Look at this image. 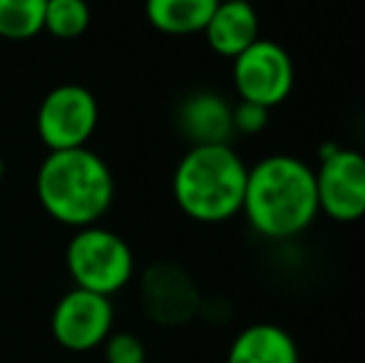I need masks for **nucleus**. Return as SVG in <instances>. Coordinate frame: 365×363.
Masks as SVG:
<instances>
[{
	"instance_id": "nucleus-5",
	"label": "nucleus",
	"mask_w": 365,
	"mask_h": 363,
	"mask_svg": "<svg viewBox=\"0 0 365 363\" xmlns=\"http://www.w3.org/2000/svg\"><path fill=\"white\" fill-rule=\"evenodd\" d=\"M231 83L239 100L274 110L291 97L296 85V65L281 43L259 38L231 60Z\"/></svg>"
},
{
	"instance_id": "nucleus-2",
	"label": "nucleus",
	"mask_w": 365,
	"mask_h": 363,
	"mask_svg": "<svg viewBox=\"0 0 365 363\" xmlns=\"http://www.w3.org/2000/svg\"><path fill=\"white\" fill-rule=\"evenodd\" d=\"M40 207L63 227H92L112 207L115 177L107 162L90 147L48 152L35 175Z\"/></svg>"
},
{
	"instance_id": "nucleus-17",
	"label": "nucleus",
	"mask_w": 365,
	"mask_h": 363,
	"mask_svg": "<svg viewBox=\"0 0 365 363\" xmlns=\"http://www.w3.org/2000/svg\"><path fill=\"white\" fill-rule=\"evenodd\" d=\"M269 107L239 100L234 105V132L241 135H259L269 127Z\"/></svg>"
},
{
	"instance_id": "nucleus-1",
	"label": "nucleus",
	"mask_w": 365,
	"mask_h": 363,
	"mask_svg": "<svg viewBox=\"0 0 365 363\" xmlns=\"http://www.w3.org/2000/svg\"><path fill=\"white\" fill-rule=\"evenodd\" d=\"M241 214L259 237L286 242L303 234L318 212L316 172L293 155H269L249 167Z\"/></svg>"
},
{
	"instance_id": "nucleus-3",
	"label": "nucleus",
	"mask_w": 365,
	"mask_h": 363,
	"mask_svg": "<svg viewBox=\"0 0 365 363\" xmlns=\"http://www.w3.org/2000/svg\"><path fill=\"white\" fill-rule=\"evenodd\" d=\"M249 165L231 145L189 147L172 175V194L184 217L224 224L241 214Z\"/></svg>"
},
{
	"instance_id": "nucleus-18",
	"label": "nucleus",
	"mask_w": 365,
	"mask_h": 363,
	"mask_svg": "<svg viewBox=\"0 0 365 363\" xmlns=\"http://www.w3.org/2000/svg\"><path fill=\"white\" fill-rule=\"evenodd\" d=\"M3 177H5V162H3V157H0V182H3Z\"/></svg>"
},
{
	"instance_id": "nucleus-12",
	"label": "nucleus",
	"mask_w": 365,
	"mask_h": 363,
	"mask_svg": "<svg viewBox=\"0 0 365 363\" xmlns=\"http://www.w3.org/2000/svg\"><path fill=\"white\" fill-rule=\"evenodd\" d=\"M226 363H301V354L286 329L276 324H251L231 341Z\"/></svg>"
},
{
	"instance_id": "nucleus-6",
	"label": "nucleus",
	"mask_w": 365,
	"mask_h": 363,
	"mask_svg": "<svg viewBox=\"0 0 365 363\" xmlns=\"http://www.w3.org/2000/svg\"><path fill=\"white\" fill-rule=\"evenodd\" d=\"M100 122L97 97L75 83L58 85L43 97L35 115V130L48 152L87 147Z\"/></svg>"
},
{
	"instance_id": "nucleus-14",
	"label": "nucleus",
	"mask_w": 365,
	"mask_h": 363,
	"mask_svg": "<svg viewBox=\"0 0 365 363\" xmlns=\"http://www.w3.org/2000/svg\"><path fill=\"white\" fill-rule=\"evenodd\" d=\"M45 3L48 0H0V38L33 40L45 28Z\"/></svg>"
},
{
	"instance_id": "nucleus-7",
	"label": "nucleus",
	"mask_w": 365,
	"mask_h": 363,
	"mask_svg": "<svg viewBox=\"0 0 365 363\" xmlns=\"http://www.w3.org/2000/svg\"><path fill=\"white\" fill-rule=\"evenodd\" d=\"M316 172L318 212L341 224L365 217V155L348 147L328 145Z\"/></svg>"
},
{
	"instance_id": "nucleus-16",
	"label": "nucleus",
	"mask_w": 365,
	"mask_h": 363,
	"mask_svg": "<svg viewBox=\"0 0 365 363\" xmlns=\"http://www.w3.org/2000/svg\"><path fill=\"white\" fill-rule=\"evenodd\" d=\"M105 363H147L145 341L132 331H112L102 344Z\"/></svg>"
},
{
	"instance_id": "nucleus-15",
	"label": "nucleus",
	"mask_w": 365,
	"mask_h": 363,
	"mask_svg": "<svg viewBox=\"0 0 365 363\" xmlns=\"http://www.w3.org/2000/svg\"><path fill=\"white\" fill-rule=\"evenodd\" d=\"M90 20L92 10L87 0H48L43 30L55 40H75L87 33Z\"/></svg>"
},
{
	"instance_id": "nucleus-9",
	"label": "nucleus",
	"mask_w": 365,
	"mask_h": 363,
	"mask_svg": "<svg viewBox=\"0 0 365 363\" xmlns=\"http://www.w3.org/2000/svg\"><path fill=\"white\" fill-rule=\"evenodd\" d=\"M140 301L145 314L159 326H184L202 311L197 281L174 262H157L145 269Z\"/></svg>"
},
{
	"instance_id": "nucleus-10",
	"label": "nucleus",
	"mask_w": 365,
	"mask_h": 363,
	"mask_svg": "<svg viewBox=\"0 0 365 363\" xmlns=\"http://www.w3.org/2000/svg\"><path fill=\"white\" fill-rule=\"evenodd\" d=\"M177 127L192 147L231 145L234 132V105L212 90H197L177 107Z\"/></svg>"
},
{
	"instance_id": "nucleus-13",
	"label": "nucleus",
	"mask_w": 365,
	"mask_h": 363,
	"mask_svg": "<svg viewBox=\"0 0 365 363\" xmlns=\"http://www.w3.org/2000/svg\"><path fill=\"white\" fill-rule=\"evenodd\" d=\"M219 0H145V15L154 30L164 35L204 33Z\"/></svg>"
},
{
	"instance_id": "nucleus-19",
	"label": "nucleus",
	"mask_w": 365,
	"mask_h": 363,
	"mask_svg": "<svg viewBox=\"0 0 365 363\" xmlns=\"http://www.w3.org/2000/svg\"><path fill=\"white\" fill-rule=\"evenodd\" d=\"M147 363H149V361H147Z\"/></svg>"
},
{
	"instance_id": "nucleus-4",
	"label": "nucleus",
	"mask_w": 365,
	"mask_h": 363,
	"mask_svg": "<svg viewBox=\"0 0 365 363\" xmlns=\"http://www.w3.org/2000/svg\"><path fill=\"white\" fill-rule=\"evenodd\" d=\"M65 267L77 289L112 299L135 276V254L117 232L92 224L77 229L68 242Z\"/></svg>"
},
{
	"instance_id": "nucleus-11",
	"label": "nucleus",
	"mask_w": 365,
	"mask_h": 363,
	"mask_svg": "<svg viewBox=\"0 0 365 363\" xmlns=\"http://www.w3.org/2000/svg\"><path fill=\"white\" fill-rule=\"evenodd\" d=\"M202 35L214 53L234 60L261 38L259 13L251 0H219Z\"/></svg>"
},
{
	"instance_id": "nucleus-8",
	"label": "nucleus",
	"mask_w": 365,
	"mask_h": 363,
	"mask_svg": "<svg viewBox=\"0 0 365 363\" xmlns=\"http://www.w3.org/2000/svg\"><path fill=\"white\" fill-rule=\"evenodd\" d=\"M115 329V306L110 296L85 289L63 294L50 314V334L60 349L70 354H90L100 349Z\"/></svg>"
}]
</instances>
